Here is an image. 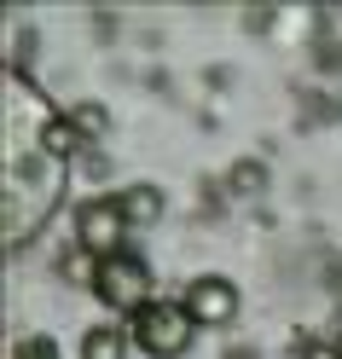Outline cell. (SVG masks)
Returning <instances> with one entry per match:
<instances>
[{
	"label": "cell",
	"instance_id": "obj_1",
	"mask_svg": "<svg viewBox=\"0 0 342 359\" xmlns=\"http://www.w3.org/2000/svg\"><path fill=\"white\" fill-rule=\"evenodd\" d=\"M133 342L157 359H174L192 348V313L186 307H169V302H151L140 307V319H133Z\"/></svg>",
	"mask_w": 342,
	"mask_h": 359
},
{
	"label": "cell",
	"instance_id": "obj_2",
	"mask_svg": "<svg viewBox=\"0 0 342 359\" xmlns=\"http://www.w3.org/2000/svg\"><path fill=\"white\" fill-rule=\"evenodd\" d=\"M93 290H99V302H105V307H122V313L151 307V302H145L151 273H145V261H140V255H110V261H99V266H93Z\"/></svg>",
	"mask_w": 342,
	"mask_h": 359
},
{
	"label": "cell",
	"instance_id": "obj_3",
	"mask_svg": "<svg viewBox=\"0 0 342 359\" xmlns=\"http://www.w3.org/2000/svg\"><path fill=\"white\" fill-rule=\"evenodd\" d=\"M122 209L110 203V197H93V203L81 209V250L93 255V261H110V255H122Z\"/></svg>",
	"mask_w": 342,
	"mask_h": 359
},
{
	"label": "cell",
	"instance_id": "obj_4",
	"mask_svg": "<svg viewBox=\"0 0 342 359\" xmlns=\"http://www.w3.org/2000/svg\"><path fill=\"white\" fill-rule=\"evenodd\" d=\"M180 307L192 313V325H226V319L238 313V290L226 284V278H197Z\"/></svg>",
	"mask_w": 342,
	"mask_h": 359
},
{
	"label": "cell",
	"instance_id": "obj_5",
	"mask_svg": "<svg viewBox=\"0 0 342 359\" xmlns=\"http://www.w3.org/2000/svg\"><path fill=\"white\" fill-rule=\"evenodd\" d=\"M117 209H122L128 226H151V220H163V191L157 186H128L117 197Z\"/></svg>",
	"mask_w": 342,
	"mask_h": 359
},
{
	"label": "cell",
	"instance_id": "obj_6",
	"mask_svg": "<svg viewBox=\"0 0 342 359\" xmlns=\"http://www.w3.org/2000/svg\"><path fill=\"white\" fill-rule=\"evenodd\" d=\"M122 353H128V336L110 325H93L81 336V359H122Z\"/></svg>",
	"mask_w": 342,
	"mask_h": 359
},
{
	"label": "cell",
	"instance_id": "obj_7",
	"mask_svg": "<svg viewBox=\"0 0 342 359\" xmlns=\"http://www.w3.org/2000/svg\"><path fill=\"white\" fill-rule=\"evenodd\" d=\"M41 145H47L53 156H64V151H76V122H70V116H58V122H47V128H41Z\"/></svg>",
	"mask_w": 342,
	"mask_h": 359
},
{
	"label": "cell",
	"instance_id": "obj_8",
	"mask_svg": "<svg viewBox=\"0 0 342 359\" xmlns=\"http://www.w3.org/2000/svg\"><path fill=\"white\" fill-rule=\"evenodd\" d=\"M70 122H76V128H87V133H99V128H105V110H99V104H81Z\"/></svg>",
	"mask_w": 342,
	"mask_h": 359
},
{
	"label": "cell",
	"instance_id": "obj_9",
	"mask_svg": "<svg viewBox=\"0 0 342 359\" xmlns=\"http://www.w3.org/2000/svg\"><path fill=\"white\" fill-rule=\"evenodd\" d=\"M29 359H53V353H47V342H35V348H29Z\"/></svg>",
	"mask_w": 342,
	"mask_h": 359
},
{
	"label": "cell",
	"instance_id": "obj_10",
	"mask_svg": "<svg viewBox=\"0 0 342 359\" xmlns=\"http://www.w3.org/2000/svg\"><path fill=\"white\" fill-rule=\"evenodd\" d=\"M336 359H342V342H336Z\"/></svg>",
	"mask_w": 342,
	"mask_h": 359
}]
</instances>
